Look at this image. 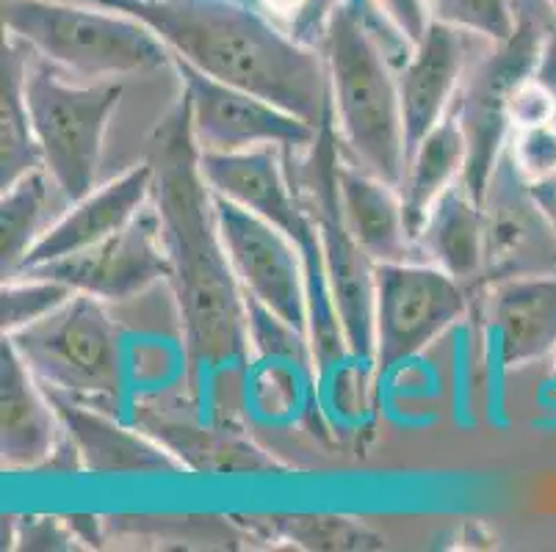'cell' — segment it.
Here are the masks:
<instances>
[{"instance_id": "cell-14", "label": "cell", "mask_w": 556, "mask_h": 552, "mask_svg": "<svg viewBox=\"0 0 556 552\" xmlns=\"http://www.w3.org/2000/svg\"><path fill=\"white\" fill-rule=\"evenodd\" d=\"M128 420L159 439L186 473L269 475L286 470L275 455L257 448L236 425L202 418L197 407H191L186 414L169 409L166 393L136 398L128 409Z\"/></svg>"}, {"instance_id": "cell-24", "label": "cell", "mask_w": 556, "mask_h": 552, "mask_svg": "<svg viewBox=\"0 0 556 552\" xmlns=\"http://www.w3.org/2000/svg\"><path fill=\"white\" fill-rule=\"evenodd\" d=\"M70 202L45 169H34L0 194V266L3 277L20 271L28 252Z\"/></svg>"}, {"instance_id": "cell-29", "label": "cell", "mask_w": 556, "mask_h": 552, "mask_svg": "<svg viewBox=\"0 0 556 552\" xmlns=\"http://www.w3.org/2000/svg\"><path fill=\"white\" fill-rule=\"evenodd\" d=\"M507 155L526 185H543L556 177V121L540 128L513 130Z\"/></svg>"}, {"instance_id": "cell-30", "label": "cell", "mask_w": 556, "mask_h": 552, "mask_svg": "<svg viewBox=\"0 0 556 552\" xmlns=\"http://www.w3.org/2000/svg\"><path fill=\"white\" fill-rule=\"evenodd\" d=\"M507 119L513 130L551 125V121H556V91L548 84H543L538 75H529L509 94Z\"/></svg>"}, {"instance_id": "cell-16", "label": "cell", "mask_w": 556, "mask_h": 552, "mask_svg": "<svg viewBox=\"0 0 556 552\" xmlns=\"http://www.w3.org/2000/svg\"><path fill=\"white\" fill-rule=\"evenodd\" d=\"M477 293L493 371H520L556 357V273L495 282Z\"/></svg>"}, {"instance_id": "cell-18", "label": "cell", "mask_w": 556, "mask_h": 552, "mask_svg": "<svg viewBox=\"0 0 556 552\" xmlns=\"http://www.w3.org/2000/svg\"><path fill=\"white\" fill-rule=\"evenodd\" d=\"M153 164L141 161V164L125 169L123 175L100 182L98 189H92L80 200L70 202L62 216L50 224V230L39 238L37 246L28 252L20 271H31V268L48 266L62 257L92 249L105 238L125 230L153 202Z\"/></svg>"}, {"instance_id": "cell-7", "label": "cell", "mask_w": 556, "mask_h": 552, "mask_svg": "<svg viewBox=\"0 0 556 552\" xmlns=\"http://www.w3.org/2000/svg\"><path fill=\"white\" fill-rule=\"evenodd\" d=\"M515 30L502 42H488L482 55L471 59L452 108L468 144L463 182L477 200H482L484 185L513 136L507 119L509 94L520 80L538 75L545 34L556 14V9L538 12V0H515Z\"/></svg>"}, {"instance_id": "cell-34", "label": "cell", "mask_w": 556, "mask_h": 552, "mask_svg": "<svg viewBox=\"0 0 556 552\" xmlns=\"http://www.w3.org/2000/svg\"><path fill=\"white\" fill-rule=\"evenodd\" d=\"M538 78L543 84H548L551 89L556 91V14L548 25V34H545V44H543V55H540V67H538Z\"/></svg>"}, {"instance_id": "cell-15", "label": "cell", "mask_w": 556, "mask_h": 552, "mask_svg": "<svg viewBox=\"0 0 556 552\" xmlns=\"http://www.w3.org/2000/svg\"><path fill=\"white\" fill-rule=\"evenodd\" d=\"M286 152L261 146L247 152H200V175L211 194L255 213L280 227L296 243L316 235V219L294 177L286 169Z\"/></svg>"}, {"instance_id": "cell-5", "label": "cell", "mask_w": 556, "mask_h": 552, "mask_svg": "<svg viewBox=\"0 0 556 552\" xmlns=\"http://www.w3.org/2000/svg\"><path fill=\"white\" fill-rule=\"evenodd\" d=\"M7 37L78 80H130L172 67L148 25L86 0H3Z\"/></svg>"}, {"instance_id": "cell-33", "label": "cell", "mask_w": 556, "mask_h": 552, "mask_svg": "<svg viewBox=\"0 0 556 552\" xmlns=\"http://www.w3.org/2000/svg\"><path fill=\"white\" fill-rule=\"evenodd\" d=\"M374 3L379 7V12L396 25L399 34L407 37L413 44L427 34L429 23H432L429 0H374Z\"/></svg>"}, {"instance_id": "cell-12", "label": "cell", "mask_w": 556, "mask_h": 552, "mask_svg": "<svg viewBox=\"0 0 556 552\" xmlns=\"http://www.w3.org/2000/svg\"><path fill=\"white\" fill-rule=\"evenodd\" d=\"M484 268L479 291L495 282L556 273V230L543 205L515 171L507 150L482 194Z\"/></svg>"}, {"instance_id": "cell-4", "label": "cell", "mask_w": 556, "mask_h": 552, "mask_svg": "<svg viewBox=\"0 0 556 552\" xmlns=\"http://www.w3.org/2000/svg\"><path fill=\"white\" fill-rule=\"evenodd\" d=\"M7 341L48 393L128 420L130 341L111 304L75 293L42 321L7 334Z\"/></svg>"}, {"instance_id": "cell-31", "label": "cell", "mask_w": 556, "mask_h": 552, "mask_svg": "<svg viewBox=\"0 0 556 552\" xmlns=\"http://www.w3.org/2000/svg\"><path fill=\"white\" fill-rule=\"evenodd\" d=\"M12 519V536H9L7 547H14L20 541V550H70L78 541L70 519L62 516H23V519Z\"/></svg>"}, {"instance_id": "cell-26", "label": "cell", "mask_w": 556, "mask_h": 552, "mask_svg": "<svg viewBox=\"0 0 556 552\" xmlns=\"http://www.w3.org/2000/svg\"><path fill=\"white\" fill-rule=\"evenodd\" d=\"M263 539L288 541L302 550H379L386 547V536H379L368 525L352 516L332 514H271L250 516Z\"/></svg>"}, {"instance_id": "cell-32", "label": "cell", "mask_w": 556, "mask_h": 552, "mask_svg": "<svg viewBox=\"0 0 556 552\" xmlns=\"http://www.w3.org/2000/svg\"><path fill=\"white\" fill-rule=\"evenodd\" d=\"M338 7H341V0H302L300 14L286 25V30L305 48L321 50V42L327 37V25H330Z\"/></svg>"}, {"instance_id": "cell-27", "label": "cell", "mask_w": 556, "mask_h": 552, "mask_svg": "<svg viewBox=\"0 0 556 552\" xmlns=\"http://www.w3.org/2000/svg\"><path fill=\"white\" fill-rule=\"evenodd\" d=\"M73 296V287L42 277V273L3 277V291H0V329H3V337L42 321L45 316L59 310Z\"/></svg>"}, {"instance_id": "cell-37", "label": "cell", "mask_w": 556, "mask_h": 552, "mask_svg": "<svg viewBox=\"0 0 556 552\" xmlns=\"http://www.w3.org/2000/svg\"><path fill=\"white\" fill-rule=\"evenodd\" d=\"M548 3H551V7H554V9H556V0H548Z\"/></svg>"}, {"instance_id": "cell-35", "label": "cell", "mask_w": 556, "mask_h": 552, "mask_svg": "<svg viewBox=\"0 0 556 552\" xmlns=\"http://www.w3.org/2000/svg\"><path fill=\"white\" fill-rule=\"evenodd\" d=\"M532 191H534V196H538L540 205H543L545 216H548L551 224H554V230H556V177L554 180L543 182V185H534Z\"/></svg>"}, {"instance_id": "cell-6", "label": "cell", "mask_w": 556, "mask_h": 552, "mask_svg": "<svg viewBox=\"0 0 556 552\" xmlns=\"http://www.w3.org/2000/svg\"><path fill=\"white\" fill-rule=\"evenodd\" d=\"M123 80H78L28 53L25 100L42 169L67 202L100 185L105 133L123 100Z\"/></svg>"}, {"instance_id": "cell-21", "label": "cell", "mask_w": 556, "mask_h": 552, "mask_svg": "<svg viewBox=\"0 0 556 552\" xmlns=\"http://www.w3.org/2000/svg\"><path fill=\"white\" fill-rule=\"evenodd\" d=\"M338 202L349 232L374 262L421 260L407 230L402 194L343 155L338 164Z\"/></svg>"}, {"instance_id": "cell-22", "label": "cell", "mask_w": 556, "mask_h": 552, "mask_svg": "<svg viewBox=\"0 0 556 552\" xmlns=\"http://www.w3.org/2000/svg\"><path fill=\"white\" fill-rule=\"evenodd\" d=\"M418 257L452 273L454 280L471 287L482 285L484 268V219L482 202L463 180L429 207L416 235Z\"/></svg>"}, {"instance_id": "cell-8", "label": "cell", "mask_w": 556, "mask_h": 552, "mask_svg": "<svg viewBox=\"0 0 556 552\" xmlns=\"http://www.w3.org/2000/svg\"><path fill=\"white\" fill-rule=\"evenodd\" d=\"M343 158L332 116L318 128L316 141L305 150L296 189L316 219L332 301L341 318L352 362L361 373L374 371V271L377 262L361 249L341 216L338 202V164Z\"/></svg>"}, {"instance_id": "cell-10", "label": "cell", "mask_w": 556, "mask_h": 552, "mask_svg": "<svg viewBox=\"0 0 556 552\" xmlns=\"http://www.w3.org/2000/svg\"><path fill=\"white\" fill-rule=\"evenodd\" d=\"M184 84L191 139L200 152H247L277 146L282 152H305L316 141L318 128L291 111L257 98L252 91L219 84L172 61Z\"/></svg>"}, {"instance_id": "cell-3", "label": "cell", "mask_w": 556, "mask_h": 552, "mask_svg": "<svg viewBox=\"0 0 556 552\" xmlns=\"http://www.w3.org/2000/svg\"><path fill=\"white\" fill-rule=\"evenodd\" d=\"M413 48L374 0H341L321 42L343 155L396 189L407 161L396 69Z\"/></svg>"}, {"instance_id": "cell-25", "label": "cell", "mask_w": 556, "mask_h": 552, "mask_svg": "<svg viewBox=\"0 0 556 552\" xmlns=\"http://www.w3.org/2000/svg\"><path fill=\"white\" fill-rule=\"evenodd\" d=\"M28 50L7 37L3 42V80H0V189L28 171L42 169L31 111L25 100Z\"/></svg>"}, {"instance_id": "cell-28", "label": "cell", "mask_w": 556, "mask_h": 552, "mask_svg": "<svg viewBox=\"0 0 556 552\" xmlns=\"http://www.w3.org/2000/svg\"><path fill=\"white\" fill-rule=\"evenodd\" d=\"M429 14L482 42H502L518 25L515 0H429Z\"/></svg>"}, {"instance_id": "cell-19", "label": "cell", "mask_w": 556, "mask_h": 552, "mask_svg": "<svg viewBox=\"0 0 556 552\" xmlns=\"http://www.w3.org/2000/svg\"><path fill=\"white\" fill-rule=\"evenodd\" d=\"M64 434L75 453L80 473H92L100 478H148V475H178L186 473L180 462L144 428L134 425L119 414L103 409L84 407L62 395H53Z\"/></svg>"}, {"instance_id": "cell-9", "label": "cell", "mask_w": 556, "mask_h": 552, "mask_svg": "<svg viewBox=\"0 0 556 552\" xmlns=\"http://www.w3.org/2000/svg\"><path fill=\"white\" fill-rule=\"evenodd\" d=\"M477 293L427 260L379 262L374 271V373L388 376L427 351L468 312Z\"/></svg>"}, {"instance_id": "cell-20", "label": "cell", "mask_w": 556, "mask_h": 552, "mask_svg": "<svg viewBox=\"0 0 556 552\" xmlns=\"http://www.w3.org/2000/svg\"><path fill=\"white\" fill-rule=\"evenodd\" d=\"M468 39L471 37L463 30L432 20L427 34L396 69L407 152L452 114L465 69L471 64Z\"/></svg>"}, {"instance_id": "cell-17", "label": "cell", "mask_w": 556, "mask_h": 552, "mask_svg": "<svg viewBox=\"0 0 556 552\" xmlns=\"http://www.w3.org/2000/svg\"><path fill=\"white\" fill-rule=\"evenodd\" d=\"M70 448L48 389L3 337L0 348V467L37 473Z\"/></svg>"}, {"instance_id": "cell-1", "label": "cell", "mask_w": 556, "mask_h": 552, "mask_svg": "<svg viewBox=\"0 0 556 552\" xmlns=\"http://www.w3.org/2000/svg\"><path fill=\"white\" fill-rule=\"evenodd\" d=\"M153 205L169 257V291L184 329L186 382L202 418L222 423L227 387H244L252 364L247 296L227 260L214 194L200 175L186 103L164 121L153 152Z\"/></svg>"}, {"instance_id": "cell-36", "label": "cell", "mask_w": 556, "mask_h": 552, "mask_svg": "<svg viewBox=\"0 0 556 552\" xmlns=\"http://www.w3.org/2000/svg\"><path fill=\"white\" fill-rule=\"evenodd\" d=\"M548 382H551V387L556 389V357H554V368H551V378H548Z\"/></svg>"}, {"instance_id": "cell-23", "label": "cell", "mask_w": 556, "mask_h": 552, "mask_svg": "<svg viewBox=\"0 0 556 552\" xmlns=\"http://www.w3.org/2000/svg\"><path fill=\"white\" fill-rule=\"evenodd\" d=\"M465 166H468V144L454 114H448L438 128L429 130L407 152L399 194H402L404 219H407L413 241L427 219L429 207L441 200L454 182L463 180Z\"/></svg>"}, {"instance_id": "cell-13", "label": "cell", "mask_w": 556, "mask_h": 552, "mask_svg": "<svg viewBox=\"0 0 556 552\" xmlns=\"http://www.w3.org/2000/svg\"><path fill=\"white\" fill-rule=\"evenodd\" d=\"M20 273H42L105 304H125L144 296L169 282V257L161 238L159 210L150 202L125 230L92 249Z\"/></svg>"}, {"instance_id": "cell-2", "label": "cell", "mask_w": 556, "mask_h": 552, "mask_svg": "<svg viewBox=\"0 0 556 552\" xmlns=\"http://www.w3.org/2000/svg\"><path fill=\"white\" fill-rule=\"evenodd\" d=\"M148 25L172 61L291 111L313 128L330 119L321 50L296 42L250 0H86Z\"/></svg>"}, {"instance_id": "cell-11", "label": "cell", "mask_w": 556, "mask_h": 552, "mask_svg": "<svg viewBox=\"0 0 556 552\" xmlns=\"http://www.w3.org/2000/svg\"><path fill=\"white\" fill-rule=\"evenodd\" d=\"M214 210L244 296L307 334V273L300 243L271 221L216 194Z\"/></svg>"}]
</instances>
